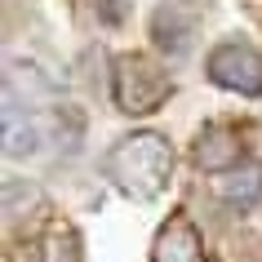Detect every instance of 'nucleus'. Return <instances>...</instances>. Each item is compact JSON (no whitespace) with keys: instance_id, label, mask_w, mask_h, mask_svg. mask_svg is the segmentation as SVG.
Wrapping results in <instances>:
<instances>
[{"instance_id":"f257e3e1","label":"nucleus","mask_w":262,"mask_h":262,"mask_svg":"<svg viewBox=\"0 0 262 262\" xmlns=\"http://www.w3.org/2000/svg\"><path fill=\"white\" fill-rule=\"evenodd\" d=\"M173 165H178L173 142H169L165 134H156V129H134V134L116 138L111 151H107V160H102L111 187H116L124 200H138V205H151V200H160V195L169 191Z\"/></svg>"},{"instance_id":"f03ea898","label":"nucleus","mask_w":262,"mask_h":262,"mask_svg":"<svg viewBox=\"0 0 262 262\" xmlns=\"http://www.w3.org/2000/svg\"><path fill=\"white\" fill-rule=\"evenodd\" d=\"M173 98V76L151 54H120L111 62V102L124 116H151Z\"/></svg>"},{"instance_id":"7ed1b4c3","label":"nucleus","mask_w":262,"mask_h":262,"mask_svg":"<svg viewBox=\"0 0 262 262\" xmlns=\"http://www.w3.org/2000/svg\"><path fill=\"white\" fill-rule=\"evenodd\" d=\"M205 76H209V84H218L227 94L258 98L262 94V54L240 36H227V40H218L209 49Z\"/></svg>"},{"instance_id":"20e7f679","label":"nucleus","mask_w":262,"mask_h":262,"mask_svg":"<svg viewBox=\"0 0 262 262\" xmlns=\"http://www.w3.org/2000/svg\"><path fill=\"white\" fill-rule=\"evenodd\" d=\"M195 23H200V14H195L191 0H160V5L151 9V45L165 58L178 62V58L191 54Z\"/></svg>"},{"instance_id":"39448f33","label":"nucleus","mask_w":262,"mask_h":262,"mask_svg":"<svg viewBox=\"0 0 262 262\" xmlns=\"http://www.w3.org/2000/svg\"><path fill=\"white\" fill-rule=\"evenodd\" d=\"M151 262H205V240L187 213H169L151 240Z\"/></svg>"},{"instance_id":"423d86ee","label":"nucleus","mask_w":262,"mask_h":262,"mask_svg":"<svg viewBox=\"0 0 262 262\" xmlns=\"http://www.w3.org/2000/svg\"><path fill=\"white\" fill-rule=\"evenodd\" d=\"M5 98L31 111L36 102H58V80L27 58H9L5 62Z\"/></svg>"},{"instance_id":"0eeeda50","label":"nucleus","mask_w":262,"mask_h":262,"mask_svg":"<svg viewBox=\"0 0 262 262\" xmlns=\"http://www.w3.org/2000/svg\"><path fill=\"white\" fill-rule=\"evenodd\" d=\"M191 160L205 169V173L218 178L227 169L245 165V142H240V134L227 129V124H205L200 138H195V147H191Z\"/></svg>"},{"instance_id":"6e6552de","label":"nucleus","mask_w":262,"mask_h":262,"mask_svg":"<svg viewBox=\"0 0 262 262\" xmlns=\"http://www.w3.org/2000/svg\"><path fill=\"white\" fill-rule=\"evenodd\" d=\"M45 142H49V129L40 116L5 98V160H31L45 151Z\"/></svg>"},{"instance_id":"1a4fd4ad","label":"nucleus","mask_w":262,"mask_h":262,"mask_svg":"<svg viewBox=\"0 0 262 262\" xmlns=\"http://www.w3.org/2000/svg\"><path fill=\"white\" fill-rule=\"evenodd\" d=\"M213 195H218L231 213H249V209L262 200V165L245 160V165L218 173V178H213Z\"/></svg>"},{"instance_id":"9d476101","label":"nucleus","mask_w":262,"mask_h":262,"mask_svg":"<svg viewBox=\"0 0 262 262\" xmlns=\"http://www.w3.org/2000/svg\"><path fill=\"white\" fill-rule=\"evenodd\" d=\"M45 129H49V142H58V151H67V156L80 151V138H84V116H80V107H71V102H54Z\"/></svg>"},{"instance_id":"9b49d317","label":"nucleus","mask_w":262,"mask_h":262,"mask_svg":"<svg viewBox=\"0 0 262 262\" xmlns=\"http://www.w3.org/2000/svg\"><path fill=\"white\" fill-rule=\"evenodd\" d=\"M45 191L36 187V182L27 178H5V222L14 227V222L31 218V213H45Z\"/></svg>"},{"instance_id":"f8f14e48","label":"nucleus","mask_w":262,"mask_h":262,"mask_svg":"<svg viewBox=\"0 0 262 262\" xmlns=\"http://www.w3.org/2000/svg\"><path fill=\"white\" fill-rule=\"evenodd\" d=\"M40 262H80V240H76V231L71 227H49Z\"/></svg>"},{"instance_id":"ddd939ff","label":"nucleus","mask_w":262,"mask_h":262,"mask_svg":"<svg viewBox=\"0 0 262 262\" xmlns=\"http://www.w3.org/2000/svg\"><path fill=\"white\" fill-rule=\"evenodd\" d=\"M94 9H98V18H102L107 27H120L124 23V0H98Z\"/></svg>"}]
</instances>
